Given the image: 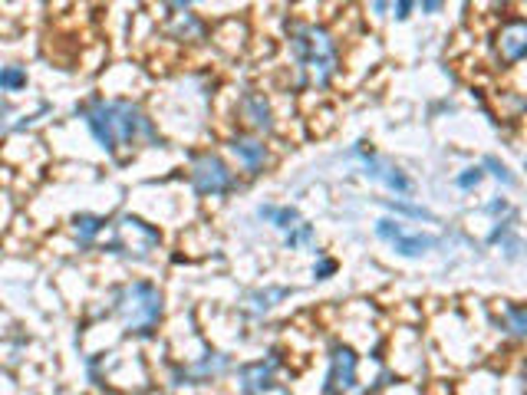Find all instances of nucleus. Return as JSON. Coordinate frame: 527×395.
I'll return each mask as SVG.
<instances>
[{"label": "nucleus", "instance_id": "nucleus-20", "mask_svg": "<svg viewBox=\"0 0 527 395\" xmlns=\"http://www.w3.org/2000/svg\"><path fill=\"white\" fill-rule=\"evenodd\" d=\"M395 208V211H403V214H413V218H425V221H432V214L429 211H422V208H415V204H403V202H389Z\"/></svg>", "mask_w": 527, "mask_h": 395}, {"label": "nucleus", "instance_id": "nucleus-13", "mask_svg": "<svg viewBox=\"0 0 527 395\" xmlns=\"http://www.w3.org/2000/svg\"><path fill=\"white\" fill-rule=\"evenodd\" d=\"M23 86H27V69L23 67L0 69V93H20Z\"/></svg>", "mask_w": 527, "mask_h": 395}, {"label": "nucleus", "instance_id": "nucleus-3", "mask_svg": "<svg viewBox=\"0 0 527 395\" xmlns=\"http://www.w3.org/2000/svg\"><path fill=\"white\" fill-rule=\"evenodd\" d=\"M115 310H119V317H123L129 333H149L159 323V317H162V293L152 283L139 280V283H129L115 297Z\"/></svg>", "mask_w": 527, "mask_h": 395}, {"label": "nucleus", "instance_id": "nucleus-18", "mask_svg": "<svg viewBox=\"0 0 527 395\" xmlns=\"http://www.w3.org/2000/svg\"><path fill=\"white\" fill-rule=\"evenodd\" d=\"M478 182H481V168H468L465 175H459V188H465V192L478 188Z\"/></svg>", "mask_w": 527, "mask_h": 395}, {"label": "nucleus", "instance_id": "nucleus-6", "mask_svg": "<svg viewBox=\"0 0 527 395\" xmlns=\"http://www.w3.org/2000/svg\"><path fill=\"white\" fill-rule=\"evenodd\" d=\"M376 234H379L383 241L393 244V247L399 254H403V257H422V254H429L432 247H435V238H422V234H405L403 224L389 221V218H383V221L376 224Z\"/></svg>", "mask_w": 527, "mask_h": 395}, {"label": "nucleus", "instance_id": "nucleus-11", "mask_svg": "<svg viewBox=\"0 0 527 395\" xmlns=\"http://www.w3.org/2000/svg\"><path fill=\"white\" fill-rule=\"evenodd\" d=\"M241 112H244V119H248L254 129H270V106L260 93H248L244 103H241Z\"/></svg>", "mask_w": 527, "mask_h": 395}, {"label": "nucleus", "instance_id": "nucleus-9", "mask_svg": "<svg viewBox=\"0 0 527 395\" xmlns=\"http://www.w3.org/2000/svg\"><path fill=\"white\" fill-rule=\"evenodd\" d=\"M231 148H234V155H238L241 165H244L248 172H260L264 162H268V148H264V142L250 139V135H238V139L231 142Z\"/></svg>", "mask_w": 527, "mask_h": 395}, {"label": "nucleus", "instance_id": "nucleus-21", "mask_svg": "<svg viewBox=\"0 0 527 395\" xmlns=\"http://www.w3.org/2000/svg\"><path fill=\"white\" fill-rule=\"evenodd\" d=\"M333 270H336V264H333V261H323V264H320V267L313 270V274H316V277H320V280H323V277H330Z\"/></svg>", "mask_w": 527, "mask_h": 395}, {"label": "nucleus", "instance_id": "nucleus-7", "mask_svg": "<svg viewBox=\"0 0 527 395\" xmlns=\"http://www.w3.org/2000/svg\"><path fill=\"white\" fill-rule=\"evenodd\" d=\"M356 386V353L350 346H333L330 373H326V392L340 395Z\"/></svg>", "mask_w": 527, "mask_h": 395}, {"label": "nucleus", "instance_id": "nucleus-15", "mask_svg": "<svg viewBox=\"0 0 527 395\" xmlns=\"http://www.w3.org/2000/svg\"><path fill=\"white\" fill-rule=\"evenodd\" d=\"M228 366V359L224 356H204L202 363H198V366H192L188 369V373H185V376L188 379H204V376H218L221 369Z\"/></svg>", "mask_w": 527, "mask_h": 395}, {"label": "nucleus", "instance_id": "nucleus-19", "mask_svg": "<svg viewBox=\"0 0 527 395\" xmlns=\"http://www.w3.org/2000/svg\"><path fill=\"white\" fill-rule=\"evenodd\" d=\"M485 165H488V168H495V175H498V178H501V182H504V184H514V178H511V172H508V168H504V165L498 162V158H491V155H488V158H485Z\"/></svg>", "mask_w": 527, "mask_h": 395}, {"label": "nucleus", "instance_id": "nucleus-5", "mask_svg": "<svg viewBox=\"0 0 527 395\" xmlns=\"http://www.w3.org/2000/svg\"><path fill=\"white\" fill-rule=\"evenodd\" d=\"M353 152L359 155V162H363L366 175H369L373 182L386 184V188H393L395 194H405V192H409V188H413V182H409V178H405V175L399 172V168H395L393 162H386V158H379V155H376L373 148L366 152V142L356 145Z\"/></svg>", "mask_w": 527, "mask_h": 395}, {"label": "nucleus", "instance_id": "nucleus-22", "mask_svg": "<svg viewBox=\"0 0 527 395\" xmlns=\"http://www.w3.org/2000/svg\"><path fill=\"white\" fill-rule=\"evenodd\" d=\"M395 17H399V20H405V17H409V10H413V4H395Z\"/></svg>", "mask_w": 527, "mask_h": 395}, {"label": "nucleus", "instance_id": "nucleus-12", "mask_svg": "<svg viewBox=\"0 0 527 395\" xmlns=\"http://www.w3.org/2000/svg\"><path fill=\"white\" fill-rule=\"evenodd\" d=\"M103 218H96V214H79L77 221H73V231H77L79 244H93V238H96L99 231H103Z\"/></svg>", "mask_w": 527, "mask_h": 395}, {"label": "nucleus", "instance_id": "nucleus-10", "mask_svg": "<svg viewBox=\"0 0 527 395\" xmlns=\"http://www.w3.org/2000/svg\"><path fill=\"white\" fill-rule=\"evenodd\" d=\"M274 369H277V359H268V363H254V366L241 369V379H244V392L258 395L264 389H270V379H274Z\"/></svg>", "mask_w": 527, "mask_h": 395}, {"label": "nucleus", "instance_id": "nucleus-4", "mask_svg": "<svg viewBox=\"0 0 527 395\" xmlns=\"http://www.w3.org/2000/svg\"><path fill=\"white\" fill-rule=\"evenodd\" d=\"M192 184L198 194H224L231 192V184H234V175L224 162H221L218 155H198L192 162Z\"/></svg>", "mask_w": 527, "mask_h": 395}, {"label": "nucleus", "instance_id": "nucleus-8", "mask_svg": "<svg viewBox=\"0 0 527 395\" xmlns=\"http://www.w3.org/2000/svg\"><path fill=\"white\" fill-rule=\"evenodd\" d=\"M498 47H501V57L508 59V63H518V59L524 57L527 53V23L524 20H511V23L501 27Z\"/></svg>", "mask_w": 527, "mask_h": 395}, {"label": "nucleus", "instance_id": "nucleus-17", "mask_svg": "<svg viewBox=\"0 0 527 395\" xmlns=\"http://www.w3.org/2000/svg\"><path fill=\"white\" fill-rule=\"evenodd\" d=\"M310 238H313V228H310V224H297V228H294V234L287 238V244H290V247H297V244H307Z\"/></svg>", "mask_w": 527, "mask_h": 395}, {"label": "nucleus", "instance_id": "nucleus-14", "mask_svg": "<svg viewBox=\"0 0 527 395\" xmlns=\"http://www.w3.org/2000/svg\"><path fill=\"white\" fill-rule=\"evenodd\" d=\"M260 218H270L280 231H294L297 228V211L294 208H260Z\"/></svg>", "mask_w": 527, "mask_h": 395}, {"label": "nucleus", "instance_id": "nucleus-1", "mask_svg": "<svg viewBox=\"0 0 527 395\" xmlns=\"http://www.w3.org/2000/svg\"><path fill=\"white\" fill-rule=\"evenodd\" d=\"M89 132L96 135V142L105 152H115L119 145H135L139 139L155 142L152 122L132 106V103H93L83 109Z\"/></svg>", "mask_w": 527, "mask_h": 395}, {"label": "nucleus", "instance_id": "nucleus-16", "mask_svg": "<svg viewBox=\"0 0 527 395\" xmlns=\"http://www.w3.org/2000/svg\"><path fill=\"white\" fill-rule=\"evenodd\" d=\"M504 317H508V327L514 337H524L527 333V317H524V310L518 307V303H508L504 307Z\"/></svg>", "mask_w": 527, "mask_h": 395}, {"label": "nucleus", "instance_id": "nucleus-2", "mask_svg": "<svg viewBox=\"0 0 527 395\" xmlns=\"http://www.w3.org/2000/svg\"><path fill=\"white\" fill-rule=\"evenodd\" d=\"M290 49H294V59H297L300 67L313 73V79L320 86L330 83L340 57H336L333 37L323 27H316V23H297V27L290 30Z\"/></svg>", "mask_w": 527, "mask_h": 395}]
</instances>
